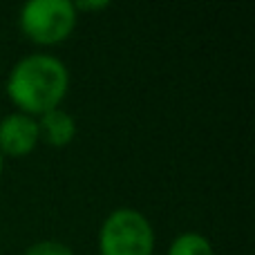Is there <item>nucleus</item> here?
Instances as JSON below:
<instances>
[{"instance_id":"obj_1","label":"nucleus","mask_w":255,"mask_h":255,"mask_svg":"<svg viewBox=\"0 0 255 255\" xmlns=\"http://www.w3.org/2000/svg\"><path fill=\"white\" fill-rule=\"evenodd\" d=\"M70 90V70L54 54H27L11 67L4 83L7 99L16 112L38 119L61 108Z\"/></svg>"},{"instance_id":"obj_2","label":"nucleus","mask_w":255,"mask_h":255,"mask_svg":"<svg viewBox=\"0 0 255 255\" xmlns=\"http://www.w3.org/2000/svg\"><path fill=\"white\" fill-rule=\"evenodd\" d=\"M157 235L141 211L130 206L117 208L99 229L101 255H152Z\"/></svg>"},{"instance_id":"obj_3","label":"nucleus","mask_w":255,"mask_h":255,"mask_svg":"<svg viewBox=\"0 0 255 255\" xmlns=\"http://www.w3.org/2000/svg\"><path fill=\"white\" fill-rule=\"evenodd\" d=\"M79 13L72 0H29L20 7L18 27L36 45L65 43L76 29Z\"/></svg>"},{"instance_id":"obj_4","label":"nucleus","mask_w":255,"mask_h":255,"mask_svg":"<svg viewBox=\"0 0 255 255\" xmlns=\"http://www.w3.org/2000/svg\"><path fill=\"white\" fill-rule=\"evenodd\" d=\"M40 143L38 119L22 112L0 119V154L2 157H27Z\"/></svg>"},{"instance_id":"obj_5","label":"nucleus","mask_w":255,"mask_h":255,"mask_svg":"<svg viewBox=\"0 0 255 255\" xmlns=\"http://www.w3.org/2000/svg\"><path fill=\"white\" fill-rule=\"evenodd\" d=\"M40 139L52 148H65L76 136V119L63 108L49 110L38 117Z\"/></svg>"},{"instance_id":"obj_6","label":"nucleus","mask_w":255,"mask_h":255,"mask_svg":"<svg viewBox=\"0 0 255 255\" xmlns=\"http://www.w3.org/2000/svg\"><path fill=\"white\" fill-rule=\"evenodd\" d=\"M166 255H215V251L208 238L195 231H186L172 240Z\"/></svg>"},{"instance_id":"obj_7","label":"nucleus","mask_w":255,"mask_h":255,"mask_svg":"<svg viewBox=\"0 0 255 255\" xmlns=\"http://www.w3.org/2000/svg\"><path fill=\"white\" fill-rule=\"evenodd\" d=\"M22 255H74V251L58 240H40V242L27 247Z\"/></svg>"},{"instance_id":"obj_8","label":"nucleus","mask_w":255,"mask_h":255,"mask_svg":"<svg viewBox=\"0 0 255 255\" xmlns=\"http://www.w3.org/2000/svg\"><path fill=\"white\" fill-rule=\"evenodd\" d=\"M110 7V2L108 0H79V2H74V9L76 13L79 11H103V9Z\"/></svg>"},{"instance_id":"obj_9","label":"nucleus","mask_w":255,"mask_h":255,"mask_svg":"<svg viewBox=\"0 0 255 255\" xmlns=\"http://www.w3.org/2000/svg\"><path fill=\"white\" fill-rule=\"evenodd\" d=\"M2 170H4V157L0 154V177H2Z\"/></svg>"}]
</instances>
